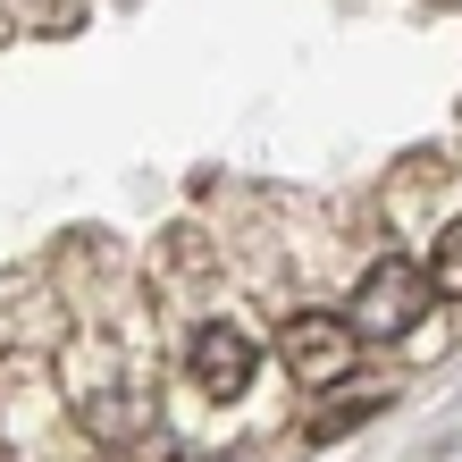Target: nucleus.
Returning a JSON list of instances; mask_svg holds the SVG:
<instances>
[{"label":"nucleus","mask_w":462,"mask_h":462,"mask_svg":"<svg viewBox=\"0 0 462 462\" xmlns=\"http://www.w3.org/2000/svg\"><path fill=\"white\" fill-rule=\"evenodd\" d=\"M438 303V286H429V269L420 261H403V253H387V261H370L362 269V286H353V337L362 345H395V337H412L420 328V311Z\"/></svg>","instance_id":"obj_1"},{"label":"nucleus","mask_w":462,"mask_h":462,"mask_svg":"<svg viewBox=\"0 0 462 462\" xmlns=\"http://www.w3.org/2000/svg\"><path fill=\"white\" fill-rule=\"evenodd\" d=\"M353 319L345 311H294L278 328V362L303 378V387H337V378H353Z\"/></svg>","instance_id":"obj_2"},{"label":"nucleus","mask_w":462,"mask_h":462,"mask_svg":"<svg viewBox=\"0 0 462 462\" xmlns=\"http://www.w3.org/2000/svg\"><path fill=\"white\" fill-rule=\"evenodd\" d=\"M253 370H261V353H253V337H244L236 319H202V328L185 337V378H194L210 403H236L253 387Z\"/></svg>","instance_id":"obj_3"},{"label":"nucleus","mask_w":462,"mask_h":462,"mask_svg":"<svg viewBox=\"0 0 462 462\" xmlns=\"http://www.w3.org/2000/svg\"><path fill=\"white\" fill-rule=\"evenodd\" d=\"M429 286L462 303V219H446V227H438V244H429Z\"/></svg>","instance_id":"obj_4"}]
</instances>
